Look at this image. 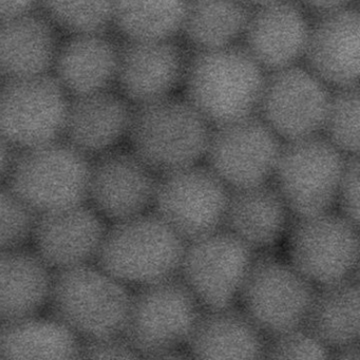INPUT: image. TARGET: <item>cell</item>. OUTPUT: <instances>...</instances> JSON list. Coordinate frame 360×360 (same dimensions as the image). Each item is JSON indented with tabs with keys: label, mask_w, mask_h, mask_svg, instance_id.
Masks as SVG:
<instances>
[{
	"label": "cell",
	"mask_w": 360,
	"mask_h": 360,
	"mask_svg": "<svg viewBox=\"0 0 360 360\" xmlns=\"http://www.w3.org/2000/svg\"><path fill=\"white\" fill-rule=\"evenodd\" d=\"M345 157L320 134L282 143L274 185L297 218L330 212L337 201Z\"/></svg>",
	"instance_id": "obj_7"
},
{
	"label": "cell",
	"mask_w": 360,
	"mask_h": 360,
	"mask_svg": "<svg viewBox=\"0 0 360 360\" xmlns=\"http://www.w3.org/2000/svg\"><path fill=\"white\" fill-rule=\"evenodd\" d=\"M79 337L56 318L0 321V359L79 358Z\"/></svg>",
	"instance_id": "obj_27"
},
{
	"label": "cell",
	"mask_w": 360,
	"mask_h": 360,
	"mask_svg": "<svg viewBox=\"0 0 360 360\" xmlns=\"http://www.w3.org/2000/svg\"><path fill=\"white\" fill-rule=\"evenodd\" d=\"M263 358L292 359V358H330V349L320 342L304 326L267 336Z\"/></svg>",
	"instance_id": "obj_33"
},
{
	"label": "cell",
	"mask_w": 360,
	"mask_h": 360,
	"mask_svg": "<svg viewBox=\"0 0 360 360\" xmlns=\"http://www.w3.org/2000/svg\"><path fill=\"white\" fill-rule=\"evenodd\" d=\"M330 358L340 360H360L359 341L330 349Z\"/></svg>",
	"instance_id": "obj_39"
},
{
	"label": "cell",
	"mask_w": 360,
	"mask_h": 360,
	"mask_svg": "<svg viewBox=\"0 0 360 360\" xmlns=\"http://www.w3.org/2000/svg\"><path fill=\"white\" fill-rule=\"evenodd\" d=\"M358 274L318 285L303 326L333 349L359 341Z\"/></svg>",
	"instance_id": "obj_26"
},
{
	"label": "cell",
	"mask_w": 360,
	"mask_h": 360,
	"mask_svg": "<svg viewBox=\"0 0 360 360\" xmlns=\"http://www.w3.org/2000/svg\"><path fill=\"white\" fill-rule=\"evenodd\" d=\"M16 150L0 134V182L7 179Z\"/></svg>",
	"instance_id": "obj_38"
},
{
	"label": "cell",
	"mask_w": 360,
	"mask_h": 360,
	"mask_svg": "<svg viewBox=\"0 0 360 360\" xmlns=\"http://www.w3.org/2000/svg\"><path fill=\"white\" fill-rule=\"evenodd\" d=\"M305 11L311 12L316 15L336 11L352 7L356 0H297Z\"/></svg>",
	"instance_id": "obj_37"
},
{
	"label": "cell",
	"mask_w": 360,
	"mask_h": 360,
	"mask_svg": "<svg viewBox=\"0 0 360 360\" xmlns=\"http://www.w3.org/2000/svg\"><path fill=\"white\" fill-rule=\"evenodd\" d=\"M290 264L316 285L357 274L358 227L342 214L300 217L288 237Z\"/></svg>",
	"instance_id": "obj_12"
},
{
	"label": "cell",
	"mask_w": 360,
	"mask_h": 360,
	"mask_svg": "<svg viewBox=\"0 0 360 360\" xmlns=\"http://www.w3.org/2000/svg\"><path fill=\"white\" fill-rule=\"evenodd\" d=\"M52 275L37 252L0 250V321L35 315L49 300Z\"/></svg>",
	"instance_id": "obj_25"
},
{
	"label": "cell",
	"mask_w": 360,
	"mask_h": 360,
	"mask_svg": "<svg viewBox=\"0 0 360 360\" xmlns=\"http://www.w3.org/2000/svg\"><path fill=\"white\" fill-rule=\"evenodd\" d=\"M132 107L115 88L70 98L63 138L87 157L106 153L127 136Z\"/></svg>",
	"instance_id": "obj_22"
},
{
	"label": "cell",
	"mask_w": 360,
	"mask_h": 360,
	"mask_svg": "<svg viewBox=\"0 0 360 360\" xmlns=\"http://www.w3.org/2000/svg\"><path fill=\"white\" fill-rule=\"evenodd\" d=\"M188 0H115L112 28L125 41L174 39Z\"/></svg>",
	"instance_id": "obj_29"
},
{
	"label": "cell",
	"mask_w": 360,
	"mask_h": 360,
	"mask_svg": "<svg viewBox=\"0 0 360 360\" xmlns=\"http://www.w3.org/2000/svg\"><path fill=\"white\" fill-rule=\"evenodd\" d=\"M41 0H0V22L39 10Z\"/></svg>",
	"instance_id": "obj_36"
},
{
	"label": "cell",
	"mask_w": 360,
	"mask_h": 360,
	"mask_svg": "<svg viewBox=\"0 0 360 360\" xmlns=\"http://www.w3.org/2000/svg\"><path fill=\"white\" fill-rule=\"evenodd\" d=\"M185 245L155 212H143L107 229L96 259L115 279L141 286L178 274Z\"/></svg>",
	"instance_id": "obj_4"
},
{
	"label": "cell",
	"mask_w": 360,
	"mask_h": 360,
	"mask_svg": "<svg viewBox=\"0 0 360 360\" xmlns=\"http://www.w3.org/2000/svg\"><path fill=\"white\" fill-rule=\"evenodd\" d=\"M158 178L131 150L112 148L91 164L88 199L113 222L131 218L153 206Z\"/></svg>",
	"instance_id": "obj_15"
},
{
	"label": "cell",
	"mask_w": 360,
	"mask_h": 360,
	"mask_svg": "<svg viewBox=\"0 0 360 360\" xmlns=\"http://www.w3.org/2000/svg\"><path fill=\"white\" fill-rule=\"evenodd\" d=\"M309 24L297 0H274L252 8L244 47L265 72L288 68L303 58Z\"/></svg>",
	"instance_id": "obj_18"
},
{
	"label": "cell",
	"mask_w": 360,
	"mask_h": 360,
	"mask_svg": "<svg viewBox=\"0 0 360 360\" xmlns=\"http://www.w3.org/2000/svg\"><path fill=\"white\" fill-rule=\"evenodd\" d=\"M88 157L66 141L16 150L8 186L37 214L82 205L88 199Z\"/></svg>",
	"instance_id": "obj_5"
},
{
	"label": "cell",
	"mask_w": 360,
	"mask_h": 360,
	"mask_svg": "<svg viewBox=\"0 0 360 360\" xmlns=\"http://www.w3.org/2000/svg\"><path fill=\"white\" fill-rule=\"evenodd\" d=\"M131 298L125 283L83 264L52 275L48 301L54 318L87 340L123 335Z\"/></svg>",
	"instance_id": "obj_3"
},
{
	"label": "cell",
	"mask_w": 360,
	"mask_h": 360,
	"mask_svg": "<svg viewBox=\"0 0 360 360\" xmlns=\"http://www.w3.org/2000/svg\"><path fill=\"white\" fill-rule=\"evenodd\" d=\"M120 44L106 32L63 37L52 75L70 98L115 88Z\"/></svg>",
	"instance_id": "obj_21"
},
{
	"label": "cell",
	"mask_w": 360,
	"mask_h": 360,
	"mask_svg": "<svg viewBox=\"0 0 360 360\" xmlns=\"http://www.w3.org/2000/svg\"><path fill=\"white\" fill-rule=\"evenodd\" d=\"M264 334L243 309L204 307L187 339L191 358H263Z\"/></svg>",
	"instance_id": "obj_24"
},
{
	"label": "cell",
	"mask_w": 360,
	"mask_h": 360,
	"mask_svg": "<svg viewBox=\"0 0 360 360\" xmlns=\"http://www.w3.org/2000/svg\"><path fill=\"white\" fill-rule=\"evenodd\" d=\"M188 58L174 39H123L115 88L132 106L172 96L182 85Z\"/></svg>",
	"instance_id": "obj_16"
},
{
	"label": "cell",
	"mask_w": 360,
	"mask_h": 360,
	"mask_svg": "<svg viewBox=\"0 0 360 360\" xmlns=\"http://www.w3.org/2000/svg\"><path fill=\"white\" fill-rule=\"evenodd\" d=\"M246 5L250 6V8L259 7V6L265 5V4L271 3L274 0H243Z\"/></svg>",
	"instance_id": "obj_40"
},
{
	"label": "cell",
	"mask_w": 360,
	"mask_h": 360,
	"mask_svg": "<svg viewBox=\"0 0 360 360\" xmlns=\"http://www.w3.org/2000/svg\"><path fill=\"white\" fill-rule=\"evenodd\" d=\"M288 212L274 184L265 182L246 188H229L222 226L252 250H264L281 239Z\"/></svg>",
	"instance_id": "obj_23"
},
{
	"label": "cell",
	"mask_w": 360,
	"mask_h": 360,
	"mask_svg": "<svg viewBox=\"0 0 360 360\" xmlns=\"http://www.w3.org/2000/svg\"><path fill=\"white\" fill-rule=\"evenodd\" d=\"M330 89L299 64L266 73L258 111L284 141L319 134Z\"/></svg>",
	"instance_id": "obj_14"
},
{
	"label": "cell",
	"mask_w": 360,
	"mask_h": 360,
	"mask_svg": "<svg viewBox=\"0 0 360 360\" xmlns=\"http://www.w3.org/2000/svg\"><path fill=\"white\" fill-rule=\"evenodd\" d=\"M37 216L9 186H0V250L22 248L32 237Z\"/></svg>",
	"instance_id": "obj_32"
},
{
	"label": "cell",
	"mask_w": 360,
	"mask_h": 360,
	"mask_svg": "<svg viewBox=\"0 0 360 360\" xmlns=\"http://www.w3.org/2000/svg\"><path fill=\"white\" fill-rule=\"evenodd\" d=\"M254 250L224 229L186 242L181 277L202 307L233 304L254 260Z\"/></svg>",
	"instance_id": "obj_13"
},
{
	"label": "cell",
	"mask_w": 360,
	"mask_h": 360,
	"mask_svg": "<svg viewBox=\"0 0 360 360\" xmlns=\"http://www.w3.org/2000/svg\"><path fill=\"white\" fill-rule=\"evenodd\" d=\"M106 231L102 216L82 204L37 214L32 237L37 254L58 271L88 264L96 258Z\"/></svg>",
	"instance_id": "obj_19"
},
{
	"label": "cell",
	"mask_w": 360,
	"mask_h": 360,
	"mask_svg": "<svg viewBox=\"0 0 360 360\" xmlns=\"http://www.w3.org/2000/svg\"><path fill=\"white\" fill-rule=\"evenodd\" d=\"M305 67L330 89L357 87L359 13L347 7L318 15L309 28Z\"/></svg>",
	"instance_id": "obj_17"
},
{
	"label": "cell",
	"mask_w": 360,
	"mask_h": 360,
	"mask_svg": "<svg viewBox=\"0 0 360 360\" xmlns=\"http://www.w3.org/2000/svg\"><path fill=\"white\" fill-rule=\"evenodd\" d=\"M62 39L41 9L0 22V83L52 73Z\"/></svg>",
	"instance_id": "obj_20"
},
{
	"label": "cell",
	"mask_w": 360,
	"mask_h": 360,
	"mask_svg": "<svg viewBox=\"0 0 360 360\" xmlns=\"http://www.w3.org/2000/svg\"><path fill=\"white\" fill-rule=\"evenodd\" d=\"M281 145V139L254 113L212 126L204 157L229 188H246L273 176Z\"/></svg>",
	"instance_id": "obj_11"
},
{
	"label": "cell",
	"mask_w": 360,
	"mask_h": 360,
	"mask_svg": "<svg viewBox=\"0 0 360 360\" xmlns=\"http://www.w3.org/2000/svg\"><path fill=\"white\" fill-rule=\"evenodd\" d=\"M252 10L243 0H188L181 33L195 51L235 45Z\"/></svg>",
	"instance_id": "obj_28"
},
{
	"label": "cell",
	"mask_w": 360,
	"mask_h": 360,
	"mask_svg": "<svg viewBox=\"0 0 360 360\" xmlns=\"http://www.w3.org/2000/svg\"><path fill=\"white\" fill-rule=\"evenodd\" d=\"M79 358L113 359V358H141L140 354L121 336L87 339L79 345Z\"/></svg>",
	"instance_id": "obj_35"
},
{
	"label": "cell",
	"mask_w": 360,
	"mask_h": 360,
	"mask_svg": "<svg viewBox=\"0 0 360 360\" xmlns=\"http://www.w3.org/2000/svg\"><path fill=\"white\" fill-rule=\"evenodd\" d=\"M212 126L185 98L132 107L130 150L158 174L195 165L205 155Z\"/></svg>",
	"instance_id": "obj_2"
},
{
	"label": "cell",
	"mask_w": 360,
	"mask_h": 360,
	"mask_svg": "<svg viewBox=\"0 0 360 360\" xmlns=\"http://www.w3.org/2000/svg\"><path fill=\"white\" fill-rule=\"evenodd\" d=\"M323 136L343 155H358L359 150V91L357 87L330 91L324 117Z\"/></svg>",
	"instance_id": "obj_31"
},
{
	"label": "cell",
	"mask_w": 360,
	"mask_h": 360,
	"mask_svg": "<svg viewBox=\"0 0 360 360\" xmlns=\"http://www.w3.org/2000/svg\"><path fill=\"white\" fill-rule=\"evenodd\" d=\"M39 9L65 34L112 28L115 0H41Z\"/></svg>",
	"instance_id": "obj_30"
},
{
	"label": "cell",
	"mask_w": 360,
	"mask_h": 360,
	"mask_svg": "<svg viewBox=\"0 0 360 360\" xmlns=\"http://www.w3.org/2000/svg\"><path fill=\"white\" fill-rule=\"evenodd\" d=\"M229 186L208 166L159 174L153 206L185 242L222 226Z\"/></svg>",
	"instance_id": "obj_10"
},
{
	"label": "cell",
	"mask_w": 360,
	"mask_h": 360,
	"mask_svg": "<svg viewBox=\"0 0 360 360\" xmlns=\"http://www.w3.org/2000/svg\"><path fill=\"white\" fill-rule=\"evenodd\" d=\"M315 284L276 257L254 258L239 290L242 309L267 336L303 326Z\"/></svg>",
	"instance_id": "obj_9"
},
{
	"label": "cell",
	"mask_w": 360,
	"mask_h": 360,
	"mask_svg": "<svg viewBox=\"0 0 360 360\" xmlns=\"http://www.w3.org/2000/svg\"><path fill=\"white\" fill-rule=\"evenodd\" d=\"M359 161L358 155H345L339 181L337 200L341 214L352 224H359Z\"/></svg>",
	"instance_id": "obj_34"
},
{
	"label": "cell",
	"mask_w": 360,
	"mask_h": 360,
	"mask_svg": "<svg viewBox=\"0 0 360 360\" xmlns=\"http://www.w3.org/2000/svg\"><path fill=\"white\" fill-rule=\"evenodd\" d=\"M69 102L52 73L0 83V134L15 150L60 140Z\"/></svg>",
	"instance_id": "obj_8"
},
{
	"label": "cell",
	"mask_w": 360,
	"mask_h": 360,
	"mask_svg": "<svg viewBox=\"0 0 360 360\" xmlns=\"http://www.w3.org/2000/svg\"><path fill=\"white\" fill-rule=\"evenodd\" d=\"M266 72L244 46L199 50L189 56L184 98L212 126L258 111Z\"/></svg>",
	"instance_id": "obj_1"
},
{
	"label": "cell",
	"mask_w": 360,
	"mask_h": 360,
	"mask_svg": "<svg viewBox=\"0 0 360 360\" xmlns=\"http://www.w3.org/2000/svg\"><path fill=\"white\" fill-rule=\"evenodd\" d=\"M201 309L178 274L144 284L132 295L123 336L141 357L157 359L186 345Z\"/></svg>",
	"instance_id": "obj_6"
}]
</instances>
